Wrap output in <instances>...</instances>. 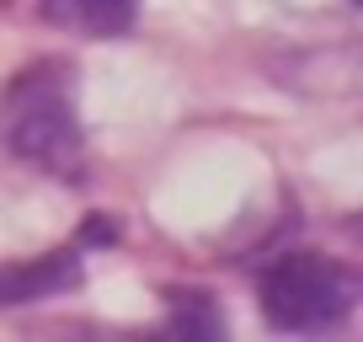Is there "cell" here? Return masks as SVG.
<instances>
[{
    "mask_svg": "<svg viewBox=\"0 0 363 342\" xmlns=\"http://www.w3.org/2000/svg\"><path fill=\"white\" fill-rule=\"evenodd\" d=\"M160 331L171 337H225V316H219V299L208 289H166V321Z\"/></svg>",
    "mask_w": 363,
    "mask_h": 342,
    "instance_id": "5b68a950",
    "label": "cell"
},
{
    "mask_svg": "<svg viewBox=\"0 0 363 342\" xmlns=\"http://www.w3.org/2000/svg\"><path fill=\"white\" fill-rule=\"evenodd\" d=\"M358 299V267L326 251H278L257 273V310L267 331H284V337H331L352 321Z\"/></svg>",
    "mask_w": 363,
    "mask_h": 342,
    "instance_id": "7a4b0ae2",
    "label": "cell"
},
{
    "mask_svg": "<svg viewBox=\"0 0 363 342\" xmlns=\"http://www.w3.org/2000/svg\"><path fill=\"white\" fill-rule=\"evenodd\" d=\"M80 284H86V246L80 241L54 246L43 257L0 263V310H22V305H38V299L75 294Z\"/></svg>",
    "mask_w": 363,
    "mask_h": 342,
    "instance_id": "3957f363",
    "label": "cell"
},
{
    "mask_svg": "<svg viewBox=\"0 0 363 342\" xmlns=\"http://www.w3.org/2000/svg\"><path fill=\"white\" fill-rule=\"evenodd\" d=\"M0 150L69 187L91 177L80 128V65L69 54H43L0 86Z\"/></svg>",
    "mask_w": 363,
    "mask_h": 342,
    "instance_id": "6da1fadb",
    "label": "cell"
},
{
    "mask_svg": "<svg viewBox=\"0 0 363 342\" xmlns=\"http://www.w3.org/2000/svg\"><path fill=\"white\" fill-rule=\"evenodd\" d=\"M145 0H38V11L54 33L69 38H123L139 22Z\"/></svg>",
    "mask_w": 363,
    "mask_h": 342,
    "instance_id": "277c9868",
    "label": "cell"
}]
</instances>
